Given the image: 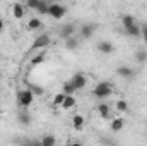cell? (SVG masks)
<instances>
[{"label": "cell", "mask_w": 147, "mask_h": 146, "mask_svg": "<svg viewBox=\"0 0 147 146\" xmlns=\"http://www.w3.org/2000/svg\"><path fill=\"white\" fill-rule=\"evenodd\" d=\"M31 113L28 112L26 108H22V110H19L17 112V122L21 124V126H24V127H28L29 124H31Z\"/></svg>", "instance_id": "cell-9"}, {"label": "cell", "mask_w": 147, "mask_h": 146, "mask_svg": "<svg viewBox=\"0 0 147 146\" xmlns=\"http://www.w3.org/2000/svg\"><path fill=\"white\" fill-rule=\"evenodd\" d=\"M69 146H84V145H82V143H70Z\"/></svg>", "instance_id": "cell-31"}, {"label": "cell", "mask_w": 147, "mask_h": 146, "mask_svg": "<svg viewBox=\"0 0 147 146\" xmlns=\"http://www.w3.org/2000/svg\"><path fill=\"white\" fill-rule=\"evenodd\" d=\"M98 50H99L103 55H110V53H113L115 46H113V43L108 41V40H101V41L98 43Z\"/></svg>", "instance_id": "cell-10"}, {"label": "cell", "mask_w": 147, "mask_h": 146, "mask_svg": "<svg viewBox=\"0 0 147 146\" xmlns=\"http://www.w3.org/2000/svg\"><path fill=\"white\" fill-rule=\"evenodd\" d=\"M121 24H123V28L127 29V28H130V26H134V24H137V23H135V17H134V16L123 14V16H121Z\"/></svg>", "instance_id": "cell-17"}, {"label": "cell", "mask_w": 147, "mask_h": 146, "mask_svg": "<svg viewBox=\"0 0 147 146\" xmlns=\"http://www.w3.org/2000/svg\"><path fill=\"white\" fill-rule=\"evenodd\" d=\"M79 31H80V38L82 40H89V38H92V35H94L96 26L94 24H82L79 28Z\"/></svg>", "instance_id": "cell-8"}, {"label": "cell", "mask_w": 147, "mask_h": 146, "mask_svg": "<svg viewBox=\"0 0 147 146\" xmlns=\"http://www.w3.org/2000/svg\"><path fill=\"white\" fill-rule=\"evenodd\" d=\"M70 84L75 88V91L84 89V88L87 86V76L84 72H75L72 77H70Z\"/></svg>", "instance_id": "cell-4"}, {"label": "cell", "mask_w": 147, "mask_h": 146, "mask_svg": "<svg viewBox=\"0 0 147 146\" xmlns=\"http://www.w3.org/2000/svg\"><path fill=\"white\" fill-rule=\"evenodd\" d=\"M79 43H80V41H79L75 36H72V38H69V40H65V48L70 50V52H74V50L79 48Z\"/></svg>", "instance_id": "cell-19"}, {"label": "cell", "mask_w": 147, "mask_h": 146, "mask_svg": "<svg viewBox=\"0 0 147 146\" xmlns=\"http://www.w3.org/2000/svg\"><path fill=\"white\" fill-rule=\"evenodd\" d=\"M75 96H67L65 98V102H63V105H62V108L63 110H70V108H74L75 107Z\"/></svg>", "instance_id": "cell-24"}, {"label": "cell", "mask_w": 147, "mask_h": 146, "mask_svg": "<svg viewBox=\"0 0 147 146\" xmlns=\"http://www.w3.org/2000/svg\"><path fill=\"white\" fill-rule=\"evenodd\" d=\"M115 110H116V112L125 113V112H128V110H130V105H128V102H125V100H118V102L115 103Z\"/></svg>", "instance_id": "cell-21"}, {"label": "cell", "mask_w": 147, "mask_h": 146, "mask_svg": "<svg viewBox=\"0 0 147 146\" xmlns=\"http://www.w3.org/2000/svg\"><path fill=\"white\" fill-rule=\"evenodd\" d=\"M41 145L43 146H57V138L53 134H45L41 138Z\"/></svg>", "instance_id": "cell-18"}, {"label": "cell", "mask_w": 147, "mask_h": 146, "mask_svg": "<svg viewBox=\"0 0 147 146\" xmlns=\"http://www.w3.org/2000/svg\"><path fill=\"white\" fill-rule=\"evenodd\" d=\"M45 60H46V52L41 50L39 53H36V55L29 60V65H31V67H36V65H39V64H43Z\"/></svg>", "instance_id": "cell-12"}, {"label": "cell", "mask_w": 147, "mask_h": 146, "mask_svg": "<svg viewBox=\"0 0 147 146\" xmlns=\"http://www.w3.org/2000/svg\"><path fill=\"white\" fill-rule=\"evenodd\" d=\"M10 12H12V16H14L16 19H22V17H24V14H26V5H24V3H19V2H16V3H12Z\"/></svg>", "instance_id": "cell-7"}, {"label": "cell", "mask_w": 147, "mask_h": 146, "mask_svg": "<svg viewBox=\"0 0 147 146\" xmlns=\"http://www.w3.org/2000/svg\"><path fill=\"white\" fill-rule=\"evenodd\" d=\"M17 105L21 107V108H29L31 105H33V102H34V95L26 88V89H19L17 91Z\"/></svg>", "instance_id": "cell-2"}, {"label": "cell", "mask_w": 147, "mask_h": 146, "mask_svg": "<svg viewBox=\"0 0 147 146\" xmlns=\"http://www.w3.org/2000/svg\"><path fill=\"white\" fill-rule=\"evenodd\" d=\"M84 124H86V119H84L80 113H75V115L72 117V126H74V129L80 131V129L84 127Z\"/></svg>", "instance_id": "cell-14"}, {"label": "cell", "mask_w": 147, "mask_h": 146, "mask_svg": "<svg viewBox=\"0 0 147 146\" xmlns=\"http://www.w3.org/2000/svg\"><path fill=\"white\" fill-rule=\"evenodd\" d=\"M48 7H50V2L46 0H39V7H38V14H48Z\"/></svg>", "instance_id": "cell-27"}, {"label": "cell", "mask_w": 147, "mask_h": 146, "mask_svg": "<svg viewBox=\"0 0 147 146\" xmlns=\"http://www.w3.org/2000/svg\"><path fill=\"white\" fill-rule=\"evenodd\" d=\"M28 28H29L31 31H36V29H41V28H43V23H41V19H38V17H31L29 23H28Z\"/></svg>", "instance_id": "cell-20"}, {"label": "cell", "mask_w": 147, "mask_h": 146, "mask_svg": "<svg viewBox=\"0 0 147 146\" xmlns=\"http://www.w3.org/2000/svg\"><path fill=\"white\" fill-rule=\"evenodd\" d=\"M116 74L120 77L130 79V77H134V69H130L128 65H120V67H116Z\"/></svg>", "instance_id": "cell-11"}, {"label": "cell", "mask_w": 147, "mask_h": 146, "mask_svg": "<svg viewBox=\"0 0 147 146\" xmlns=\"http://www.w3.org/2000/svg\"><path fill=\"white\" fill-rule=\"evenodd\" d=\"M135 60H137L139 64H146L147 62V52H144V50H137V52H135Z\"/></svg>", "instance_id": "cell-26"}, {"label": "cell", "mask_w": 147, "mask_h": 146, "mask_svg": "<svg viewBox=\"0 0 147 146\" xmlns=\"http://www.w3.org/2000/svg\"><path fill=\"white\" fill-rule=\"evenodd\" d=\"M125 33H127L128 36H132V38H139L140 36V26H139V24H134V26L127 28Z\"/></svg>", "instance_id": "cell-22"}, {"label": "cell", "mask_w": 147, "mask_h": 146, "mask_svg": "<svg viewBox=\"0 0 147 146\" xmlns=\"http://www.w3.org/2000/svg\"><path fill=\"white\" fill-rule=\"evenodd\" d=\"M26 7L31 9V10H38V7H39V0H28V2H26Z\"/></svg>", "instance_id": "cell-28"}, {"label": "cell", "mask_w": 147, "mask_h": 146, "mask_svg": "<svg viewBox=\"0 0 147 146\" xmlns=\"http://www.w3.org/2000/svg\"><path fill=\"white\" fill-rule=\"evenodd\" d=\"M50 43H51L50 35H41V36H38L36 40H34V43L31 45V52L39 50V48H46V46H50Z\"/></svg>", "instance_id": "cell-6"}, {"label": "cell", "mask_w": 147, "mask_h": 146, "mask_svg": "<svg viewBox=\"0 0 147 146\" xmlns=\"http://www.w3.org/2000/svg\"><path fill=\"white\" fill-rule=\"evenodd\" d=\"M65 98H67V95H63V93H57V95L53 96V105H55V107H62L63 102H65Z\"/></svg>", "instance_id": "cell-25"}, {"label": "cell", "mask_w": 147, "mask_h": 146, "mask_svg": "<svg viewBox=\"0 0 147 146\" xmlns=\"http://www.w3.org/2000/svg\"><path fill=\"white\" fill-rule=\"evenodd\" d=\"M123 126H125V119H121V117H115L113 120H111V131H115V132H118V131H121L123 129Z\"/></svg>", "instance_id": "cell-15"}, {"label": "cell", "mask_w": 147, "mask_h": 146, "mask_svg": "<svg viewBox=\"0 0 147 146\" xmlns=\"http://www.w3.org/2000/svg\"><path fill=\"white\" fill-rule=\"evenodd\" d=\"M96 110H98V113L103 117V119H110V110L111 107L108 105V103H105V102H101L98 107H96Z\"/></svg>", "instance_id": "cell-13"}, {"label": "cell", "mask_w": 147, "mask_h": 146, "mask_svg": "<svg viewBox=\"0 0 147 146\" xmlns=\"http://www.w3.org/2000/svg\"><path fill=\"white\" fill-rule=\"evenodd\" d=\"M140 36L144 40V43L147 45V24H142L140 26Z\"/></svg>", "instance_id": "cell-29"}, {"label": "cell", "mask_w": 147, "mask_h": 146, "mask_svg": "<svg viewBox=\"0 0 147 146\" xmlns=\"http://www.w3.org/2000/svg\"><path fill=\"white\" fill-rule=\"evenodd\" d=\"M65 14H67V7H65L63 3H50V7H48V14H46V16H50L51 19L60 21Z\"/></svg>", "instance_id": "cell-3"}, {"label": "cell", "mask_w": 147, "mask_h": 146, "mask_svg": "<svg viewBox=\"0 0 147 146\" xmlns=\"http://www.w3.org/2000/svg\"><path fill=\"white\" fill-rule=\"evenodd\" d=\"M3 28H5V23H3V19H2V17H0V33H2V31H3Z\"/></svg>", "instance_id": "cell-30"}, {"label": "cell", "mask_w": 147, "mask_h": 146, "mask_svg": "<svg viewBox=\"0 0 147 146\" xmlns=\"http://www.w3.org/2000/svg\"><path fill=\"white\" fill-rule=\"evenodd\" d=\"M115 93V86L111 84L110 81H101V83H98L96 86H94V89H92V95L98 98V100H105V98H108Z\"/></svg>", "instance_id": "cell-1"}, {"label": "cell", "mask_w": 147, "mask_h": 146, "mask_svg": "<svg viewBox=\"0 0 147 146\" xmlns=\"http://www.w3.org/2000/svg\"><path fill=\"white\" fill-rule=\"evenodd\" d=\"M26 84H28V89H29L34 96H43V95H45V89H43L41 86H38L34 83H26Z\"/></svg>", "instance_id": "cell-16"}, {"label": "cell", "mask_w": 147, "mask_h": 146, "mask_svg": "<svg viewBox=\"0 0 147 146\" xmlns=\"http://www.w3.org/2000/svg\"><path fill=\"white\" fill-rule=\"evenodd\" d=\"M77 26L74 24V23H69V24H63L62 28H60V31H58V35L62 40H69V38L75 36V33H77Z\"/></svg>", "instance_id": "cell-5"}, {"label": "cell", "mask_w": 147, "mask_h": 146, "mask_svg": "<svg viewBox=\"0 0 147 146\" xmlns=\"http://www.w3.org/2000/svg\"><path fill=\"white\" fill-rule=\"evenodd\" d=\"M62 93L67 95V96H74V95H75V88L70 84V81H65V83H63V91H62Z\"/></svg>", "instance_id": "cell-23"}]
</instances>
